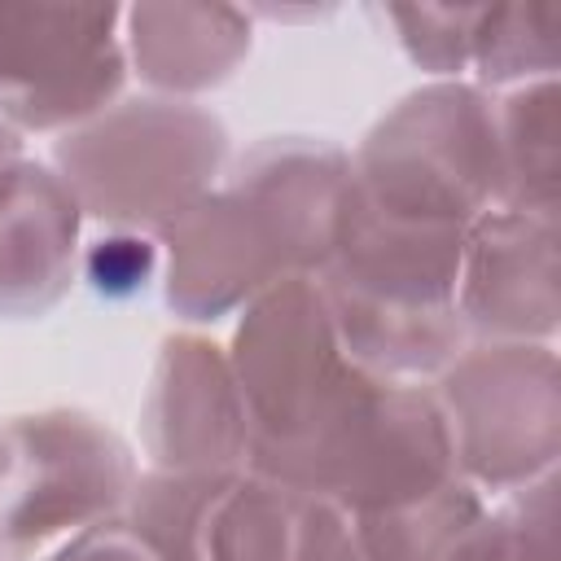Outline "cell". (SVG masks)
<instances>
[{"label": "cell", "instance_id": "1", "mask_svg": "<svg viewBox=\"0 0 561 561\" xmlns=\"http://www.w3.org/2000/svg\"><path fill=\"white\" fill-rule=\"evenodd\" d=\"M465 232L460 224L368 206L351 188L337 241L316 272L351 364L412 381L456 359L465 346L456 311Z\"/></svg>", "mask_w": 561, "mask_h": 561}, {"label": "cell", "instance_id": "7", "mask_svg": "<svg viewBox=\"0 0 561 561\" xmlns=\"http://www.w3.org/2000/svg\"><path fill=\"white\" fill-rule=\"evenodd\" d=\"M224 351L250 416V460L302 438L364 373L342 351L316 276H285L245 302Z\"/></svg>", "mask_w": 561, "mask_h": 561}, {"label": "cell", "instance_id": "15", "mask_svg": "<svg viewBox=\"0 0 561 561\" xmlns=\"http://www.w3.org/2000/svg\"><path fill=\"white\" fill-rule=\"evenodd\" d=\"M250 13L237 4H131L123 9L127 66L158 96L188 101L237 75L250 57Z\"/></svg>", "mask_w": 561, "mask_h": 561}, {"label": "cell", "instance_id": "3", "mask_svg": "<svg viewBox=\"0 0 561 561\" xmlns=\"http://www.w3.org/2000/svg\"><path fill=\"white\" fill-rule=\"evenodd\" d=\"M245 469L342 508L403 504L460 478L434 390L377 373H359L302 438Z\"/></svg>", "mask_w": 561, "mask_h": 561}, {"label": "cell", "instance_id": "11", "mask_svg": "<svg viewBox=\"0 0 561 561\" xmlns=\"http://www.w3.org/2000/svg\"><path fill=\"white\" fill-rule=\"evenodd\" d=\"M140 438L153 469L232 473L250 465V416L228 351L206 333H171L158 346L140 403Z\"/></svg>", "mask_w": 561, "mask_h": 561}, {"label": "cell", "instance_id": "4", "mask_svg": "<svg viewBox=\"0 0 561 561\" xmlns=\"http://www.w3.org/2000/svg\"><path fill=\"white\" fill-rule=\"evenodd\" d=\"M351 188L368 206L469 228L500 206L495 96L465 79L408 92L351 153Z\"/></svg>", "mask_w": 561, "mask_h": 561}, {"label": "cell", "instance_id": "23", "mask_svg": "<svg viewBox=\"0 0 561 561\" xmlns=\"http://www.w3.org/2000/svg\"><path fill=\"white\" fill-rule=\"evenodd\" d=\"M22 158V131H13L4 118H0V171L9 167V162H18Z\"/></svg>", "mask_w": 561, "mask_h": 561}, {"label": "cell", "instance_id": "17", "mask_svg": "<svg viewBox=\"0 0 561 561\" xmlns=\"http://www.w3.org/2000/svg\"><path fill=\"white\" fill-rule=\"evenodd\" d=\"M482 508V491L451 478L430 495L381 508H346V517L364 561H447Z\"/></svg>", "mask_w": 561, "mask_h": 561}, {"label": "cell", "instance_id": "22", "mask_svg": "<svg viewBox=\"0 0 561 561\" xmlns=\"http://www.w3.org/2000/svg\"><path fill=\"white\" fill-rule=\"evenodd\" d=\"M44 561H158V557L123 526V517H114V522H101V526L66 539Z\"/></svg>", "mask_w": 561, "mask_h": 561}, {"label": "cell", "instance_id": "6", "mask_svg": "<svg viewBox=\"0 0 561 561\" xmlns=\"http://www.w3.org/2000/svg\"><path fill=\"white\" fill-rule=\"evenodd\" d=\"M456 469L482 495L552 478L561 456V373L552 342H473L438 373Z\"/></svg>", "mask_w": 561, "mask_h": 561}, {"label": "cell", "instance_id": "8", "mask_svg": "<svg viewBox=\"0 0 561 561\" xmlns=\"http://www.w3.org/2000/svg\"><path fill=\"white\" fill-rule=\"evenodd\" d=\"M123 9L0 0V118L13 131H70L110 110L127 79Z\"/></svg>", "mask_w": 561, "mask_h": 561}, {"label": "cell", "instance_id": "14", "mask_svg": "<svg viewBox=\"0 0 561 561\" xmlns=\"http://www.w3.org/2000/svg\"><path fill=\"white\" fill-rule=\"evenodd\" d=\"M83 210L48 162L0 171V320L48 316L79 280Z\"/></svg>", "mask_w": 561, "mask_h": 561}, {"label": "cell", "instance_id": "16", "mask_svg": "<svg viewBox=\"0 0 561 561\" xmlns=\"http://www.w3.org/2000/svg\"><path fill=\"white\" fill-rule=\"evenodd\" d=\"M557 75L517 83L495 96V162L500 206L557 219L561 210V118Z\"/></svg>", "mask_w": 561, "mask_h": 561}, {"label": "cell", "instance_id": "20", "mask_svg": "<svg viewBox=\"0 0 561 561\" xmlns=\"http://www.w3.org/2000/svg\"><path fill=\"white\" fill-rule=\"evenodd\" d=\"M377 18L390 22L408 61L434 79H460L469 70L482 4H386Z\"/></svg>", "mask_w": 561, "mask_h": 561}, {"label": "cell", "instance_id": "12", "mask_svg": "<svg viewBox=\"0 0 561 561\" xmlns=\"http://www.w3.org/2000/svg\"><path fill=\"white\" fill-rule=\"evenodd\" d=\"M557 219L495 206L465 232L456 311L478 342H552L561 324Z\"/></svg>", "mask_w": 561, "mask_h": 561}, {"label": "cell", "instance_id": "10", "mask_svg": "<svg viewBox=\"0 0 561 561\" xmlns=\"http://www.w3.org/2000/svg\"><path fill=\"white\" fill-rule=\"evenodd\" d=\"M162 298L188 324L241 316L267 285L298 276L276 228L228 184L193 202L162 237Z\"/></svg>", "mask_w": 561, "mask_h": 561}, {"label": "cell", "instance_id": "19", "mask_svg": "<svg viewBox=\"0 0 561 561\" xmlns=\"http://www.w3.org/2000/svg\"><path fill=\"white\" fill-rule=\"evenodd\" d=\"M447 561H557V473L482 508Z\"/></svg>", "mask_w": 561, "mask_h": 561}, {"label": "cell", "instance_id": "13", "mask_svg": "<svg viewBox=\"0 0 561 561\" xmlns=\"http://www.w3.org/2000/svg\"><path fill=\"white\" fill-rule=\"evenodd\" d=\"M280 237L289 267L316 276L337 241L351 197V153L324 136H267L224 175Z\"/></svg>", "mask_w": 561, "mask_h": 561}, {"label": "cell", "instance_id": "2", "mask_svg": "<svg viewBox=\"0 0 561 561\" xmlns=\"http://www.w3.org/2000/svg\"><path fill=\"white\" fill-rule=\"evenodd\" d=\"M228 127L215 110L175 96L114 101L53 145V171L83 219L162 237L228 171Z\"/></svg>", "mask_w": 561, "mask_h": 561}, {"label": "cell", "instance_id": "5", "mask_svg": "<svg viewBox=\"0 0 561 561\" xmlns=\"http://www.w3.org/2000/svg\"><path fill=\"white\" fill-rule=\"evenodd\" d=\"M136 456L83 408L22 412L0 425V561H44L66 539L123 517Z\"/></svg>", "mask_w": 561, "mask_h": 561}, {"label": "cell", "instance_id": "9", "mask_svg": "<svg viewBox=\"0 0 561 561\" xmlns=\"http://www.w3.org/2000/svg\"><path fill=\"white\" fill-rule=\"evenodd\" d=\"M302 495L254 473H136L123 526L158 561H298Z\"/></svg>", "mask_w": 561, "mask_h": 561}, {"label": "cell", "instance_id": "21", "mask_svg": "<svg viewBox=\"0 0 561 561\" xmlns=\"http://www.w3.org/2000/svg\"><path fill=\"white\" fill-rule=\"evenodd\" d=\"M158 267H162V250L145 232L105 228L96 241H88L79 250V276L105 302H127V298L145 294L158 280Z\"/></svg>", "mask_w": 561, "mask_h": 561}, {"label": "cell", "instance_id": "18", "mask_svg": "<svg viewBox=\"0 0 561 561\" xmlns=\"http://www.w3.org/2000/svg\"><path fill=\"white\" fill-rule=\"evenodd\" d=\"M478 88H517L557 75V9L552 4H482L473 35Z\"/></svg>", "mask_w": 561, "mask_h": 561}]
</instances>
